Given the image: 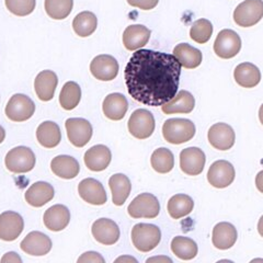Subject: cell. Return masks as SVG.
<instances>
[{
    "label": "cell",
    "mask_w": 263,
    "mask_h": 263,
    "mask_svg": "<svg viewBox=\"0 0 263 263\" xmlns=\"http://www.w3.org/2000/svg\"><path fill=\"white\" fill-rule=\"evenodd\" d=\"M181 67L175 55L138 49L125 67L127 91L145 105L161 106L178 93Z\"/></svg>",
    "instance_id": "1"
},
{
    "label": "cell",
    "mask_w": 263,
    "mask_h": 263,
    "mask_svg": "<svg viewBox=\"0 0 263 263\" xmlns=\"http://www.w3.org/2000/svg\"><path fill=\"white\" fill-rule=\"evenodd\" d=\"M162 135L170 144H183L194 137L195 125L192 121L186 119H169L163 123Z\"/></svg>",
    "instance_id": "2"
},
{
    "label": "cell",
    "mask_w": 263,
    "mask_h": 263,
    "mask_svg": "<svg viewBox=\"0 0 263 263\" xmlns=\"http://www.w3.org/2000/svg\"><path fill=\"white\" fill-rule=\"evenodd\" d=\"M161 240L160 229L152 224H137L132 229V241L135 248L142 252H149Z\"/></svg>",
    "instance_id": "3"
},
{
    "label": "cell",
    "mask_w": 263,
    "mask_h": 263,
    "mask_svg": "<svg viewBox=\"0 0 263 263\" xmlns=\"http://www.w3.org/2000/svg\"><path fill=\"white\" fill-rule=\"evenodd\" d=\"M5 163L7 169L13 174H26L35 166V155L30 148L19 146L7 154Z\"/></svg>",
    "instance_id": "4"
},
{
    "label": "cell",
    "mask_w": 263,
    "mask_h": 263,
    "mask_svg": "<svg viewBox=\"0 0 263 263\" xmlns=\"http://www.w3.org/2000/svg\"><path fill=\"white\" fill-rule=\"evenodd\" d=\"M127 212L133 218H155L159 215L160 204L151 193H142L130 202Z\"/></svg>",
    "instance_id": "5"
},
{
    "label": "cell",
    "mask_w": 263,
    "mask_h": 263,
    "mask_svg": "<svg viewBox=\"0 0 263 263\" xmlns=\"http://www.w3.org/2000/svg\"><path fill=\"white\" fill-rule=\"evenodd\" d=\"M263 18V0H245L234 11V20L239 27L249 28Z\"/></svg>",
    "instance_id": "6"
},
{
    "label": "cell",
    "mask_w": 263,
    "mask_h": 263,
    "mask_svg": "<svg viewBox=\"0 0 263 263\" xmlns=\"http://www.w3.org/2000/svg\"><path fill=\"white\" fill-rule=\"evenodd\" d=\"M35 112V104L31 99L21 93H16L10 98L6 105L7 118L12 122H24L32 118Z\"/></svg>",
    "instance_id": "7"
},
{
    "label": "cell",
    "mask_w": 263,
    "mask_h": 263,
    "mask_svg": "<svg viewBox=\"0 0 263 263\" xmlns=\"http://www.w3.org/2000/svg\"><path fill=\"white\" fill-rule=\"evenodd\" d=\"M241 49V39L233 30H221L214 43V52L220 59L229 60L235 57Z\"/></svg>",
    "instance_id": "8"
},
{
    "label": "cell",
    "mask_w": 263,
    "mask_h": 263,
    "mask_svg": "<svg viewBox=\"0 0 263 263\" xmlns=\"http://www.w3.org/2000/svg\"><path fill=\"white\" fill-rule=\"evenodd\" d=\"M127 125L130 135L138 139H146L153 135L156 124L152 112L138 109L132 113Z\"/></svg>",
    "instance_id": "9"
},
{
    "label": "cell",
    "mask_w": 263,
    "mask_h": 263,
    "mask_svg": "<svg viewBox=\"0 0 263 263\" xmlns=\"http://www.w3.org/2000/svg\"><path fill=\"white\" fill-rule=\"evenodd\" d=\"M65 126L69 142L75 147L81 148L86 146L92 137V125L85 119H68L65 123Z\"/></svg>",
    "instance_id": "10"
},
{
    "label": "cell",
    "mask_w": 263,
    "mask_h": 263,
    "mask_svg": "<svg viewBox=\"0 0 263 263\" xmlns=\"http://www.w3.org/2000/svg\"><path fill=\"white\" fill-rule=\"evenodd\" d=\"M236 171L234 166L226 160H217L209 169L208 180L211 185L217 189H224L234 182Z\"/></svg>",
    "instance_id": "11"
},
{
    "label": "cell",
    "mask_w": 263,
    "mask_h": 263,
    "mask_svg": "<svg viewBox=\"0 0 263 263\" xmlns=\"http://www.w3.org/2000/svg\"><path fill=\"white\" fill-rule=\"evenodd\" d=\"M205 162V154L197 147H189L180 153V168L187 176H199L202 174Z\"/></svg>",
    "instance_id": "12"
},
{
    "label": "cell",
    "mask_w": 263,
    "mask_h": 263,
    "mask_svg": "<svg viewBox=\"0 0 263 263\" xmlns=\"http://www.w3.org/2000/svg\"><path fill=\"white\" fill-rule=\"evenodd\" d=\"M119 63L111 55H99L90 64V71L92 76L101 81H111L119 73Z\"/></svg>",
    "instance_id": "13"
},
{
    "label": "cell",
    "mask_w": 263,
    "mask_h": 263,
    "mask_svg": "<svg viewBox=\"0 0 263 263\" xmlns=\"http://www.w3.org/2000/svg\"><path fill=\"white\" fill-rule=\"evenodd\" d=\"M24 228V221L20 214L8 211L0 214V239L13 241L18 238Z\"/></svg>",
    "instance_id": "14"
},
{
    "label": "cell",
    "mask_w": 263,
    "mask_h": 263,
    "mask_svg": "<svg viewBox=\"0 0 263 263\" xmlns=\"http://www.w3.org/2000/svg\"><path fill=\"white\" fill-rule=\"evenodd\" d=\"M209 142L218 151H228L235 145L236 134L226 123H216L209 129Z\"/></svg>",
    "instance_id": "15"
},
{
    "label": "cell",
    "mask_w": 263,
    "mask_h": 263,
    "mask_svg": "<svg viewBox=\"0 0 263 263\" xmlns=\"http://www.w3.org/2000/svg\"><path fill=\"white\" fill-rule=\"evenodd\" d=\"M95 239L105 246L117 243L120 239V228L115 221L109 218L97 219L91 228Z\"/></svg>",
    "instance_id": "16"
},
{
    "label": "cell",
    "mask_w": 263,
    "mask_h": 263,
    "mask_svg": "<svg viewBox=\"0 0 263 263\" xmlns=\"http://www.w3.org/2000/svg\"><path fill=\"white\" fill-rule=\"evenodd\" d=\"M22 251L30 256L41 257L45 256L52 249V240L49 237L41 232H31L21 241Z\"/></svg>",
    "instance_id": "17"
},
{
    "label": "cell",
    "mask_w": 263,
    "mask_h": 263,
    "mask_svg": "<svg viewBox=\"0 0 263 263\" xmlns=\"http://www.w3.org/2000/svg\"><path fill=\"white\" fill-rule=\"evenodd\" d=\"M78 193L82 200L92 205H103L108 200L101 182L92 178H87L80 181Z\"/></svg>",
    "instance_id": "18"
},
{
    "label": "cell",
    "mask_w": 263,
    "mask_h": 263,
    "mask_svg": "<svg viewBox=\"0 0 263 263\" xmlns=\"http://www.w3.org/2000/svg\"><path fill=\"white\" fill-rule=\"evenodd\" d=\"M86 167L96 172H100L109 167L112 159L111 151L104 145H96L85 154Z\"/></svg>",
    "instance_id": "19"
},
{
    "label": "cell",
    "mask_w": 263,
    "mask_h": 263,
    "mask_svg": "<svg viewBox=\"0 0 263 263\" xmlns=\"http://www.w3.org/2000/svg\"><path fill=\"white\" fill-rule=\"evenodd\" d=\"M55 194L54 187L44 181L33 183L24 194L26 201L33 208H42L53 200Z\"/></svg>",
    "instance_id": "20"
},
{
    "label": "cell",
    "mask_w": 263,
    "mask_h": 263,
    "mask_svg": "<svg viewBox=\"0 0 263 263\" xmlns=\"http://www.w3.org/2000/svg\"><path fill=\"white\" fill-rule=\"evenodd\" d=\"M151 30L142 24H133L123 33V44L128 51H137L144 47L151 37Z\"/></svg>",
    "instance_id": "21"
},
{
    "label": "cell",
    "mask_w": 263,
    "mask_h": 263,
    "mask_svg": "<svg viewBox=\"0 0 263 263\" xmlns=\"http://www.w3.org/2000/svg\"><path fill=\"white\" fill-rule=\"evenodd\" d=\"M43 220L47 229L52 230V232H61V230L65 229L69 224V210L62 204L53 205L52 208L45 211Z\"/></svg>",
    "instance_id": "22"
},
{
    "label": "cell",
    "mask_w": 263,
    "mask_h": 263,
    "mask_svg": "<svg viewBox=\"0 0 263 263\" xmlns=\"http://www.w3.org/2000/svg\"><path fill=\"white\" fill-rule=\"evenodd\" d=\"M237 229L234 225L227 221L218 223L213 228L212 241L215 248L219 250H227L230 249L237 241Z\"/></svg>",
    "instance_id": "23"
},
{
    "label": "cell",
    "mask_w": 263,
    "mask_h": 263,
    "mask_svg": "<svg viewBox=\"0 0 263 263\" xmlns=\"http://www.w3.org/2000/svg\"><path fill=\"white\" fill-rule=\"evenodd\" d=\"M57 84H59V78L54 71H41L34 80V89L40 100L51 101L54 97Z\"/></svg>",
    "instance_id": "24"
},
{
    "label": "cell",
    "mask_w": 263,
    "mask_h": 263,
    "mask_svg": "<svg viewBox=\"0 0 263 263\" xmlns=\"http://www.w3.org/2000/svg\"><path fill=\"white\" fill-rule=\"evenodd\" d=\"M103 114L112 121H120L125 117L128 110L127 99L122 93H111L105 97L102 104Z\"/></svg>",
    "instance_id": "25"
},
{
    "label": "cell",
    "mask_w": 263,
    "mask_h": 263,
    "mask_svg": "<svg viewBox=\"0 0 263 263\" xmlns=\"http://www.w3.org/2000/svg\"><path fill=\"white\" fill-rule=\"evenodd\" d=\"M194 106L195 99L192 93L186 91V90H181L174 97V99L161 105V110L164 114H187L193 111Z\"/></svg>",
    "instance_id": "26"
},
{
    "label": "cell",
    "mask_w": 263,
    "mask_h": 263,
    "mask_svg": "<svg viewBox=\"0 0 263 263\" xmlns=\"http://www.w3.org/2000/svg\"><path fill=\"white\" fill-rule=\"evenodd\" d=\"M53 174L62 179L70 180L76 178L79 174V162L71 156L61 155L55 157L51 162Z\"/></svg>",
    "instance_id": "27"
},
{
    "label": "cell",
    "mask_w": 263,
    "mask_h": 263,
    "mask_svg": "<svg viewBox=\"0 0 263 263\" xmlns=\"http://www.w3.org/2000/svg\"><path fill=\"white\" fill-rule=\"evenodd\" d=\"M234 77L240 87L253 88L260 82L261 72L256 65L251 63H241L235 68Z\"/></svg>",
    "instance_id": "28"
},
{
    "label": "cell",
    "mask_w": 263,
    "mask_h": 263,
    "mask_svg": "<svg viewBox=\"0 0 263 263\" xmlns=\"http://www.w3.org/2000/svg\"><path fill=\"white\" fill-rule=\"evenodd\" d=\"M36 138L40 145L45 148H55L61 143L62 133L60 126L52 121H45L41 123L36 129Z\"/></svg>",
    "instance_id": "29"
},
{
    "label": "cell",
    "mask_w": 263,
    "mask_h": 263,
    "mask_svg": "<svg viewBox=\"0 0 263 263\" xmlns=\"http://www.w3.org/2000/svg\"><path fill=\"white\" fill-rule=\"evenodd\" d=\"M174 55L180 62L181 66L187 69L199 67L202 63L203 56L200 49H197L187 43L178 44L174 49Z\"/></svg>",
    "instance_id": "30"
},
{
    "label": "cell",
    "mask_w": 263,
    "mask_h": 263,
    "mask_svg": "<svg viewBox=\"0 0 263 263\" xmlns=\"http://www.w3.org/2000/svg\"><path fill=\"white\" fill-rule=\"evenodd\" d=\"M109 186L112 192V201L117 206H122L129 196L132 184L129 179L123 174L113 175L109 180Z\"/></svg>",
    "instance_id": "31"
},
{
    "label": "cell",
    "mask_w": 263,
    "mask_h": 263,
    "mask_svg": "<svg viewBox=\"0 0 263 263\" xmlns=\"http://www.w3.org/2000/svg\"><path fill=\"white\" fill-rule=\"evenodd\" d=\"M194 202L186 194H176L168 202V213L174 219L187 216L193 211Z\"/></svg>",
    "instance_id": "32"
},
{
    "label": "cell",
    "mask_w": 263,
    "mask_h": 263,
    "mask_svg": "<svg viewBox=\"0 0 263 263\" xmlns=\"http://www.w3.org/2000/svg\"><path fill=\"white\" fill-rule=\"evenodd\" d=\"M171 250L181 260H192L197 254V245L191 238L177 236L171 241Z\"/></svg>",
    "instance_id": "33"
},
{
    "label": "cell",
    "mask_w": 263,
    "mask_h": 263,
    "mask_svg": "<svg viewBox=\"0 0 263 263\" xmlns=\"http://www.w3.org/2000/svg\"><path fill=\"white\" fill-rule=\"evenodd\" d=\"M98 26V20L95 13L84 11L78 13L72 21V29L80 37H87L92 34Z\"/></svg>",
    "instance_id": "34"
},
{
    "label": "cell",
    "mask_w": 263,
    "mask_h": 263,
    "mask_svg": "<svg viewBox=\"0 0 263 263\" xmlns=\"http://www.w3.org/2000/svg\"><path fill=\"white\" fill-rule=\"evenodd\" d=\"M81 100V89L78 84L73 81L66 82L60 93V103L66 111L76 108Z\"/></svg>",
    "instance_id": "35"
},
{
    "label": "cell",
    "mask_w": 263,
    "mask_h": 263,
    "mask_svg": "<svg viewBox=\"0 0 263 263\" xmlns=\"http://www.w3.org/2000/svg\"><path fill=\"white\" fill-rule=\"evenodd\" d=\"M152 167L159 174H168L175 167V157L168 148H158L156 149L151 158Z\"/></svg>",
    "instance_id": "36"
},
{
    "label": "cell",
    "mask_w": 263,
    "mask_h": 263,
    "mask_svg": "<svg viewBox=\"0 0 263 263\" xmlns=\"http://www.w3.org/2000/svg\"><path fill=\"white\" fill-rule=\"evenodd\" d=\"M44 7L49 18L64 20L72 10L73 0H45Z\"/></svg>",
    "instance_id": "37"
},
{
    "label": "cell",
    "mask_w": 263,
    "mask_h": 263,
    "mask_svg": "<svg viewBox=\"0 0 263 263\" xmlns=\"http://www.w3.org/2000/svg\"><path fill=\"white\" fill-rule=\"evenodd\" d=\"M213 34V26L211 21L208 19H199L193 22L191 30H190V36L194 42L199 44H205L209 42L210 39Z\"/></svg>",
    "instance_id": "38"
},
{
    "label": "cell",
    "mask_w": 263,
    "mask_h": 263,
    "mask_svg": "<svg viewBox=\"0 0 263 263\" xmlns=\"http://www.w3.org/2000/svg\"><path fill=\"white\" fill-rule=\"evenodd\" d=\"M6 7L14 15L26 16L35 9V0H6Z\"/></svg>",
    "instance_id": "39"
},
{
    "label": "cell",
    "mask_w": 263,
    "mask_h": 263,
    "mask_svg": "<svg viewBox=\"0 0 263 263\" xmlns=\"http://www.w3.org/2000/svg\"><path fill=\"white\" fill-rule=\"evenodd\" d=\"M132 7L139 8L142 10H152L158 5L159 0H127Z\"/></svg>",
    "instance_id": "40"
},
{
    "label": "cell",
    "mask_w": 263,
    "mask_h": 263,
    "mask_svg": "<svg viewBox=\"0 0 263 263\" xmlns=\"http://www.w3.org/2000/svg\"><path fill=\"white\" fill-rule=\"evenodd\" d=\"M78 263H105V260L98 252L88 251L80 256V258L78 259Z\"/></svg>",
    "instance_id": "41"
},
{
    "label": "cell",
    "mask_w": 263,
    "mask_h": 263,
    "mask_svg": "<svg viewBox=\"0 0 263 263\" xmlns=\"http://www.w3.org/2000/svg\"><path fill=\"white\" fill-rule=\"evenodd\" d=\"M21 263L22 259L18 253L15 252H8L2 258V263Z\"/></svg>",
    "instance_id": "42"
},
{
    "label": "cell",
    "mask_w": 263,
    "mask_h": 263,
    "mask_svg": "<svg viewBox=\"0 0 263 263\" xmlns=\"http://www.w3.org/2000/svg\"><path fill=\"white\" fill-rule=\"evenodd\" d=\"M256 186L261 193H263V170L260 171L256 177Z\"/></svg>",
    "instance_id": "43"
},
{
    "label": "cell",
    "mask_w": 263,
    "mask_h": 263,
    "mask_svg": "<svg viewBox=\"0 0 263 263\" xmlns=\"http://www.w3.org/2000/svg\"><path fill=\"white\" fill-rule=\"evenodd\" d=\"M149 262H168V263H172V260L168 257H154V258H149L147 260V263Z\"/></svg>",
    "instance_id": "44"
},
{
    "label": "cell",
    "mask_w": 263,
    "mask_h": 263,
    "mask_svg": "<svg viewBox=\"0 0 263 263\" xmlns=\"http://www.w3.org/2000/svg\"><path fill=\"white\" fill-rule=\"evenodd\" d=\"M115 263H119V262H132V263H137V260L133 257H128V256H122L120 258H118L117 260L114 261Z\"/></svg>",
    "instance_id": "45"
},
{
    "label": "cell",
    "mask_w": 263,
    "mask_h": 263,
    "mask_svg": "<svg viewBox=\"0 0 263 263\" xmlns=\"http://www.w3.org/2000/svg\"><path fill=\"white\" fill-rule=\"evenodd\" d=\"M258 232H259L260 236L263 237V215H262L261 218L259 219V223H258Z\"/></svg>",
    "instance_id": "46"
},
{
    "label": "cell",
    "mask_w": 263,
    "mask_h": 263,
    "mask_svg": "<svg viewBox=\"0 0 263 263\" xmlns=\"http://www.w3.org/2000/svg\"><path fill=\"white\" fill-rule=\"evenodd\" d=\"M5 138H6V132H5L4 127L0 125V144L5 141Z\"/></svg>",
    "instance_id": "47"
},
{
    "label": "cell",
    "mask_w": 263,
    "mask_h": 263,
    "mask_svg": "<svg viewBox=\"0 0 263 263\" xmlns=\"http://www.w3.org/2000/svg\"><path fill=\"white\" fill-rule=\"evenodd\" d=\"M259 119H260V122L262 123V125H263V104L260 106V110H259Z\"/></svg>",
    "instance_id": "48"
}]
</instances>
